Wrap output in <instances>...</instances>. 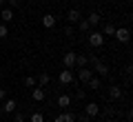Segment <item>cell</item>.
Masks as SVG:
<instances>
[{"label":"cell","instance_id":"cell-21","mask_svg":"<svg viewBox=\"0 0 133 122\" xmlns=\"http://www.w3.org/2000/svg\"><path fill=\"white\" fill-rule=\"evenodd\" d=\"M87 85H89L91 89H98V87L102 85V82H100V78H95V75H91V78H89V82H87Z\"/></svg>","mask_w":133,"mask_h":122},{"label":"cell","instance_id":"cell-16","mask_svg":"<svg viewBox=\"0 0 133 122\" xmlns=\"http://www.w3.org/2000/svg\"><path fill=\"white\" fill-rule=\"evenodd\" d=\"M78 27H80L82 33H89V31H91V24H89V20H87V18H80V20H78Z\"/></svg>","mask_w":133,"mask_h":122},{"label":"cell","instance_id":"cell-19","mask_svg":"<svg viewBox=\"0 0 133 122\" xmlns=\"http://www.w3.org/2000/svg\"><path fill=\"white\" fill-rule=\"evenodd\" d=\"M87 20H89V24H91V27H98V24H100V20H102V18H100V14H98V11H93V14H91V16H89Z\"/></svg>","mask_w":133,"mask_h":122},{"label":"cell","instance_id":"cell-5","mask_svg":"<svg viewBox=\"0 0 133 122\" xmlns=\"http://www.w3.org/2000/svg\"><path fill=\"white\" fill-rule=\"evenodd\" d=\"M62 62H64V69H73L76 67V51H66L62 56Z\"/></svg>","mask_w":133,"mask_h":122},{"label":"cell","instance_id":"cell-17","mask_svg":"<svg viewBox=\"0 0 133 122\" xmlns=\"http://www.w3.org/2000/svg\"><path fill=\"white\" fill-rule=\"evenodd\" d=\"M89 65V58L87 56H82V53H76V67L80 69V67H87Z\"/></svg>","mask_w":133,"mask_h":122},{"label":"cell","instance_id":"cell-14","mask_svg":"<svg viewBox=\"0 0 133 122\" xmlns=\"http://www.w3.org/2000/svg\"><path fill=\"white\" fill-rule=\"evenodd\" d=\"M71 104V95H66V93H62V95H58V107H62V109H66Z\"/></svg>","mask_w":133,"mask_h":122},{"label":"cell","instance_id":"cell-15","mask_svg":"<svg viewBox=\"0 0 133 122\" xmlns=\"http://www.w3.org/2000/svg\"><path fill=\"white\" fill-rule=\"evenodd\" d=\"M36 80H38V87H47L49 82H51V75H49V73H40Z\"/></svg>","mask_w":133,"mask_h":122},{"label":"cell","instance_id":"cell-6","mask_svg":"<svg viewBox=\"0 0 133 122\" xmlns=\"http://www.w3.org/2000/svg\"><path fill=\"white\" fill-rule=\"evenodd\" d=\"M31 98L36 100V102H42V100L47 98V91H44V87H33V91H31Z\"/></svg>","mask_w":133,"mask_h":122},{"label":"cell","instance_id":"cell-13","mask_svg":"<svg viewBox=\"0 0 133 122\" xmlns=\"http://www.w3.org/2000/svg\"><path fill=\"white\" fill-rule=\"evenodd\" d=\"M80 18H82V14L78 9H69L66 11V20H69V22H78Z\"/></svg>","mask_w":133,"mask_h":122},{"label":"cell","instance_id":"cell-11","mask_svg":"<svg viewBox=\"0 0 133 122\" xmlns=\"http://www.w3.org/2000/svg\"><path fill=\"white\" fill-rule=\"evenodd\" d=\"M56 122H76V115L69 113V111H64V113H60V115H56Z\"/></svg>","mask_w":133,"mask_h":122},{"label":"cell","instance_id":"cell-18","mask_svg":"<svg viewBox=\"0 0 133 122\" xmlns=\"http://www.w3.org/2000/svg\"><path fill=\"white\" fill-rule=\"evenodd\" d=\"M109 95H111V100H120V98H122V89L113 85V87L109 89Z\"/></svg>","mask_w":133,"mask_h":122},{"label":"cell","instance_id":"cell-8","mask_svg":"<svg viewBox=\"0 0 133 122\" xmlns=\"http://www.w3.org/2000/svg\"><path fill=\"white\" fill-rule=\"evenodd\" d=\"M100 113V107L95 102H87L84 104V115H89V118H93V115H98Z\"/></svg>","mask_w":133,"mask_h":122},{"label":"cell","instance_id":"cell-4","mask_svg":"<svg viewBox=\"0 0 133 122\" xmlns=\"http://www.w3.org/2000/svg\"><path fill=\"white\" fill-rule=\"evenodd\" d=\"M115 40H118V42H129V40H131V31H129L127 27H120V29H115Z\"/></svg>","mask_w":133,"mask_h":122},{"label":"cell","instance_id":"cell-3","mask_svg":"<svg viewBox=\"0 0 133 122\" xmlns=\"http://www.w3.org/2000/svg\"><path fill=\"white\" fill-rule=\"evenodd\" d=\"M58 80H60V85H73V82H76V75H73V69H64V71H60Z\"/></svg>","mask_w":133,"mask_h":122},{"label":"cell","instance_id":"cell-28","mask_svg":"<svg viewBox=\"0 0 133 122\" xmlns=\"http://www.w3.org/2000/svg\"><path fill=\"white\" fill-rule=\"evenodd\" d=\"M5 95H7V91H5V89H0V100H5Z\"/></svg>","mask_w":133,"mask_h":122},{"label":"cell","instance_id":"cell-9","mask_svg":"<svg viewBox=\"0 0 133 122\" xmlns=\"http://www.w3.org/2000/svg\"><path fill=\"white\" fill-rule=\"evenodd\" d=\"M16 109H18V104H16V100L7 98L5 102H2V109H0V111H5V113H14Z\"/></svg>","mask_w":133,"mask_h":122},{"label":"cell","instance_id":"cell-12","mask_svg":"<svg viewBox=\"0 0 133 122\" xmlns=\"http://www.w3.org/2000/svg\"><path fill=\"white\" fill-rule=\"evenodd\" d=\"M0 18H2V22H11V20H14V9L5 7V9L0 11Z\"/></svg>","mask_w":133,"mask_h":122},{"label":"cell","instance_id":"cell-7","mask_svg":"<svg viewBox=\"0 0 133 122\" xmlns=\"http://www.w3.org/2000/svg\"><path fill=\"white\" fill-rule=\"evenodd\" d=\"M91 75H93V71H91V69H87V67H80V69H78V80H80V82H84V85L89 82V78H91Z\"/></svg>","mask_w":133,"mask_h":122},{"label":"cell","instance_id":"cell-24","mask_svg":"<svg viewBox=\"0 0 133 122\" xmlns=\"http://www.w3.org/2000/svg\"><path fill=\"white\" fill-rule=\"evenodd\" d=\"M7 33H9L7 24H0V40H2V38H7Z\"/></svg>","mask_w":133,"mask_h":122},{"label":"cell","instance_id":"cell-23","mask_svg":"<svg viewBox=\"0 0 133 122\" xmlns=\"http://www.w3.org/2000/svg\"><path fill=\"white\" fill-rule=\"evenodd\" d=\"M31 122H44V115L42 113H31Z\"/></svg>","mask_w":133,"mask_h":122},{"label":"cell","instance_id":"cell-25","mask_svg":"<svg viewBox=\"0 0 133 122\" xmlns=\"http://www.w3.org/2000/svg\"><path fill=\"white\" fill-rule=\"evenodd\" d=\"M84 95H87L84 89H78V91H76V100H84Z\"/></svg>","mask_w":133,"mask_h":122},{"label":"cell","instance_id":"cell-27","mask_svg":"<svg viewBox=\"0 0 133 122\" xmlns=\"http://www.w3.org/2000/svg\"><path fill=\"white\" fill-rule=\"evenodd\" d=\"M16 122H24V115H22V113H16Z\"/></svg>","mask_w":133,"mask_h":122},{"label":"cell","instance_id":"cell-2","mask_svg":"<svg viewBox=\"0 0 133 122\" xmlns=\"http://www.w3.org/2000/svg\"><path fill=\"white\" fill-rule=\"evenodd\" d=\"M89 44L91 47H102L104 44V36H102V31H89Z\"/></svg>","mask_w":133,"mask_h":122},{"label":"cell","instance_id":"cell-1","mask_svg":"<svg viewBox=\"0 0 133 122\" xmlns=\"http://www.w3.org/2000/svg\"><path fill=\"white\" fill-rule=\"evenodd\" d=\"M89 62L93 65V71H98L102 78H107V75H109V67H107L104 62H100V58H98V56H91V58H89Z\"/></svg>","mask_w":133,"mask_h":122},{"label":"cell","instance_id":"cell-29","mask_svg":"<svg viewBox=\"0 0 133 122\" xmlns=\"http://www.w3.org/2000/svg\"><path fill=\"white\" fill-rule=\"evenodd\" d=\"M82 122H91V118H89V115H84V113H82Z\"/></svg>","mask_w":133,"mask_h":122},{"label":"cell","instance_id":"cell-22","mask_svg":"<svg viewBox=\"0 0 133 122\" xmlns=\"http://www.w3.org/2000/svg\"><path fill=\"white\" fill-rule=\"evenodd\" d=\"M24 85H27V87H31V89H33V87L38 85V80L33 78V75H27V78H24Z\"/></svg>","mask_w":133,"mask_h":122},{"label":"cell","instance_id":"cell-20","mask_svg":"<svg viewBox=\"0 0 133 122\" xmlns=\"http://www.w3.org/2000/svg\"><path fill=\"white\" fill-rule=\"evenodd\" d=\"M113 33H115V27L111 22H107L104 27H102V36H113Z\"/></svg>","mask_w":133,"mask_h":122},{"label":"cell","instance_id":"cell-10","mask_svg":"<svg viewBox=\"0 0 133 122\" xmlns=\"http://www.w3.org/2000/svg\"><path fill=\"white\" fill-rule=\"evenodd\" d=\"M42 27L53 29V27H56V16H53V14H44L42 16Z\"/></svg>","mask_w":133,"mask_h":122},{"label":"cell","instance_id":"cell-30","mask_svg":"<svg viewBox=\"0 0 133 122\" xmlns=\"http://www.w3.org/2000/svg\"><path fill=\"white\" fill-rule=\"evenodd\" d=\"M5 2H7V0H0V5H5Z\"/></svg>","mask_w":133,"mask_h":122},{"label":"cell","instance_id":"cell-26","mask_svg":"<svg viewBox=\"0 0 133 122\" xmlns=\"http://www.w3.org/2000/svg\"><path fill=\"white\" fill-rule=\"evenodd\" d=\"M9 2V9H16V7H20V0H7Z\"/></svg>","mask_w":133,"mask_h":122}]
</instances>
